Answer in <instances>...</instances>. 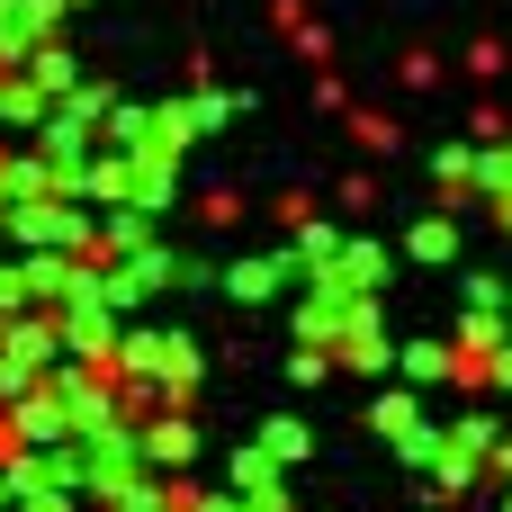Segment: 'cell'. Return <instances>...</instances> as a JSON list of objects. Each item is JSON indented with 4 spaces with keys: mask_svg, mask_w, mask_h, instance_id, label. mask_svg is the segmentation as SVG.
I'll return each mask as SVG.
<instances>
[{
    "mask_svg": "<svg viewBox=\"0 0 512 512\" xmlns=\"http://www.w3.org/2000/svg\"><path fill=\"white\" fill-rule=\"evenodd\" d=\"M369 423H378L387 441H405V432H423V405H414L405 387H378V405H369Z\"/></svg>",
    "mask_w": 512,
    "mask_h": 512,
    "instance_id": "obj_11",
    "label": "cell"
},
{
    "mask_svg": "<svg viewBox=\"0 0 512 512\" xmlns=\"http://www.w3.org/2000/svg\"><path fill=\"white\" fill-rule=\"evenodd\" d=\"M252 450H261L270 468H297L315 441H306V423H297V414H279V423H261V441H252Z\"/></svg>",
    "mask_w": 512,
    "mask_h": 512,
    "instance_id": "obj_10",
    "label": "cell"
},
{
    "mask_svg": "<svg viewBox=\"0 0 512 512\" xmlns=\"http://www.w3.org/2000/svg\"><path fill=\"white\" fill-rule=\"evenodd\" d=\"M9 512H81V495H63V486H18Z\"/></svg>",
    "mask_w": 512,
    "mask_h": 512,
    "instance_id": "obj_15",
    "label": "cell"
},
{
    "mask_svg": "<svg viewBox=\"0 0 512 512\" xmlns=\"http://www.w3.org/2000/svg\"><path fill=\"white\" fill-rule=\"evenodd\" d=\"M63 9H81V0H63Z\"/></svg>",
    "mask_w": 512,
    "mask_h": 512,
    "instance_id": "obj_21",
    "label": "cell"
},
{
    "mask_svg": "<svg viewBox=\"0 0 512 512\" xmlns=\"http://www.w3.org/2000/svg\"><path fill=\"white\" fill-rule=\"evenodd\" d=\"M504 315H512V297H504Z\"/></svg>",
    "mask_w": 512,
    "mask_h": 512,
    "instance_id": "obj_22",
    "label": "cell"
},
{
    "mask_svg": "<svg viewBox=\"0 0 512 512\" xmlns=\"http://www.w3.org/2000/svg\"><path fill=\"white\" fill-rule=\"evenodd\" d=\"M9 252H90V207L81 198H18L0 216Z\"/></svg>",
    "mask_w": 512,
    "mask_h": 512,
    "instance_id": "obj_3",
    "label": "cell"
},
{
    "mask_svg": "<svg viewBox=\"0 0 512 512\" xmlns=\"http://www.w3.org/2000/svg\"><path fill=\"white\" fill-rule=\"evenodd\" d=\"M477 378H486V387H495V396H512V342H495V351H486V360H477Z\"/></svg>",
    "mask_w": 512,
    "mask_h": 512,
    "instance_id": "obj_18",
    "label": "cell"
},
{
    "mask_svg": "<svg viewBox=\"0 0 512 512\" xmlns=\"http://www.w3.org/2000/svg\"><path fill=\"white\" fill-rule=\"evenodd\" d=\"M396 459H405V468H432V459H441V423H423V432H405V441H396Z\"/></svg>",
    "mask_w": 512,
    "mask_h": 512,
    "instance_id": "obj_16",
    "label": "cell"
},
{
    "mask_svg": "<svg viewBox=\"0 0 512 512\" xmlns=\"http://www.w3.org/2000/svg\"><path fill=\"white\" fill-rule=\"evenodd\" d=\"M360 144H369V153H396L405 126H396V117H360Z\"/></svg>",
    "mask_w": 512,
    "mask_h": 512,
    "instance_id": "obj_19",
    "label": "cell"
},
{
    "mask_svg": "<svg viewBox=\"0 0 512 512\" xmlns=\"http://www.w3.org/2000/svg\"><path fill=\"white\" fill-rule=\"evenodd\" d=\"M495 468H504V477H512V441H495Z\"/></svg>",
    "mask_w": 512,
    "mask_h": 512,
    "instance_id": "obj_20",
    "label": "cell"
},
{
    "mask_svg": "<svg viewBox=\"0 0 512 512\" xmlns=\"http://www.w3.org/2000/svg\"><path fill=\"white\" fill-rule=\"evenodd\" d=\"M504 512H512V495H504Z\"/></svg>",
    "mask_w": 512,
    "mask_h": 512,
    "instance_id": "obj_23",
    "label": "cell"
},
{
    "mask_svg": "<svg viewBox=\"0 0 512 512\" xmlns=\"http://www.w3.org/2000/svg\"><path fill=\"white\" fill-rule=\"evenodd\" d=\"M432 180H441V198L459 207V198H477V144H441L432 153Z\"/></svg>",
    "mask_w": 512,
    "mask_h": 512,
    "instance_id": "obj_9",
    "label": "cell"
},
{
    "mask_svg": "<svg viewBox=\"0 0 512 512\" xmlns=\"http://www.w3.org/2000/svg\"><path fill=\"white\" fill-rule=\"evenodd\" d=\"M117 369H126V387H153L162 405H189L207 360H198L189 333H117Z\"/></svg>",
    "mask_w": 512,
    "mask_h": 512,
    "instance_id": "obj_1",
    "label": "cell"
},
{
    "mask_svg": "<svg viewBox=\"0 0 512 512\" xmlns=\"http://www.w3.org/2000/svg\"><path fill=\"white\" fill-rule=\"evenodd\" d=\"M135 450H144V477H180V468L198 459V423L171 414V405H153V414L135 423Z\"/></svg>",
    "mask_w": 512,
    "mask_h": 512,
    "instance_id": "obj_4",
    "label": "cell"
},
{
    "mask_svg": "<svg viewBox=\"0 0 512 512\" xmlns=\"http://www.w3.org/2000/svg\"><path fill=\"white\" fill-rule=\"evenodd\" d=\"M324 279H342V288L378 297V279H387V252H378L369 234H342V252H333V270H324Z\"/></svg>",
    "mask_w": 512,
    "mask_h": 512,
    "instance_id": "obj_7",
    "label": "cell"
},
{
    "mask_svg": "<svg viewBox=\"0 0 512 512\" xmlns=\"http://www.w3.org/2000/svg\"><path fill=\"white\" fill-rule=\"evenodd\" d=\"M234 108H243V99H225V90H198V99H180L189 135H216V126H234Z\"/></svg>",
    "mask_w": 512,
    "mask_h": 512,
    "instance_id": "obj_13",
    "label": "cell"
},
{
    "mask_svg": "<svg viewBox=\"0 0 512 512\" xmlns=\"http://www.w3.org/2000/svg\"><path fill=\"white\" fill-rule=\"evenodd\" d=\"M396 360H405V378H459V351L450 342H405Z\"/></svg>",
    "mask_w": 512,
    "mask_h": 512,
    "instance_id": "obj_14",
    "label": "cell"
},
{
    "mask_svg": "<svg viewBox=\"0 0 512 512\" xmlns=\"http://www.w3.org/2000/svg\"><path fill=\"white\" fill-rule=\"evenodd\" d=\"M477 198H495V216H504V234H512V135L477 144Z\"/></svg>",
    "mask_w": 512,
    "mask_h": 512,
    "instance_id": "obj_8",
    "label": "cell"
},
{
    "mask_svg": "<svg viewBox=\"0 0 512 512\" xmlns=\"http://www.w3.org/2000/svg\"><path fill=\"white\" fill-rule=\"evenodd\" d=\"M216 288H225L234 306H270V297L288 288V252H270V261H234V270H225Z\"/></svg>",
    "mask_w": 512,
    "mask_h": 512,
    "instance_id": "obj_6",
    "label": "cell"
},
{
    "mask_svg": "<svg viewBox=\"0 0 512 512\" xmlns=\"http://www.w3.org/2000/svg\"><path fill=\"white\" fill-rule=\"evenodd\" d=\"M288 378H297V387H324V378H333V351H306V342H297V360H288Z\"/></svg>",
    "mask_w": 512,
    "mask_h": 512,
    "instance_id": "obj_17",
    "label": "cell"
},
{
    "mask_svg": "<svg viewBox=\"0 0 512 512\" xmlns=\"http://www.w3.org/2000/svg\"><path fill=\"white\" fill-rule=\"evenodd\" d=\"M297 333H306V351H351V342H378V306L360 297V288H342V279H306V306H297Z\"/></svg>",
    "mask_w": 512,
    "mask_h": 512,
    "instance_id": "obj_2",
    "label": "cell"
},
{
    "mask_svg": "<svg viewBox=\"0 0 512 512\" xmlns=\"http://www.w3.org/2000/svg\"><path fill=\"white\" fill-rule=\"evenodd\" d=\"M18 81L54 108V99H72V90H81V54H72L63 36H45V45H27V54H18Z\"/></svg>",
    "mask_w": 512,
    "mask_h": 512,
    "instance_id": "obj_5",
    "label": "cell"
},
{
    "mask_svg": "<svg viewBox=\"0 0 512 512\" xmlns=\"http://www.w3.org/2000/svg\"><path fill=\"white\" fill-rule=\"evenodd\" d=\"M405 252H414V261H459V225H450V216H423V225L405 234Z\"/></svg>",
    "mask_w": 512,
    "mask_h": 512,
    "instance_id": "obj_12",
    "label": "cell"
}]
</instances>
